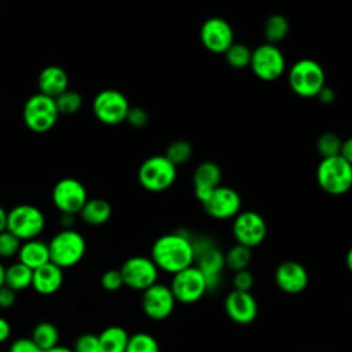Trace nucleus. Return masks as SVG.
<instances>
[{
	"label": "nucleus",
	"mask_w": 352,
	"mask_h": 352,
	"mask_svg": "<svg viewBox=\"0 0 352 352\" xmlns=\"http://www.w3.org/2000/svg\"><path fill=\"white\" fill-rule=\"evenodd\" d=\"M150 257L158 270L173 275L194 264L192 239L184 232L164 234L154 241Z\"/></svg>",
	"instance_id": "obj_1"
},
{
	"label": "nucleus",
	"mask_w": 352,
	"mask_h": 352,
	"mask_svg": "<svg viewBox=\"0 0 352 352\" xmlns=\"http://www.w3.org/2000/svg\"><path fill=\"white\" fill-rule=\"evenodd\" d=\"M50 261L55 265L72 268L77 265L87 250V242L84 236L73 228H62L48 242Z\"/></svg>",
	"instance_id": "obj_2"
},
{
	"label": "nucleus",
	"mask_w": 352,
	"mask_h": 352,
	"mask_svg": "<svg viewBox=\"0 0 352 352\" xmlns=\"http://www.w3.org/2000/svg\"><path fill=\"white\" fill-rule=\"evenodd\" d=\"M319 187L330 195H342L352 187V165L340 154L323 158L316 169Z\"/></svg>",
	"instance_id": "obj_3"
},
{
	"label": "nucleus",
	"mask_w": 352,
	"mask_h": 352,
	"mask_svg": "<svg viewBox=\"0 0 352 352\" xmlns=\"http://www.w3.org/2000/svg\"><path fill=\"white\" fill-rule=\"evenodd\" d=\"M323 67L314 59H298L289 70V85L301 98H316L326 85Z\"/></svg>",
	"instance_id": "obj_4"
},
{
	"label": "nucleus",
	"mask_w": 352,
	"mask_h": 352,
	"mask_svg": "<svg viewBox=\"0 0 352 352\" xmlns=\"http://www.w3.org/2000/svg\"><path fill=\"white\" fill-rule=\"evenodd\" d=\"M194 261L195 267L205 276L208 290H213L219 286L223 270L226 267L224 253L206 236L192 239Z\"/></svg>",
	"instance_id": "obj_5"
},
{
	"label": "nucleus",
	"mask_w": 352,
	"mask_h": 352,
	"mask_svg": "<svg viewBox=\"0 0 352 352\" xmlns=\"http://www.w3.org/2000/svg\"><path fill=\"white\" fill-rule=\"evenodd\" d=\"M59 116L55 99L40 92L32 95L22 110L25 125L36 133L51 131L56 125Z\"/></svg>",
	"instance_id": "obj_6"
},
{
	"label": "nucleus",
	"mask_w": 352,
	"mask_h": 352,
	"mask_svg": "<svg viewBox=\"0 0 352 352\" xmlns=\"http://www.w3.org/2000/svg\"><path fill=\"white\" fill-rule=\"evenodd\" d=\"M44 227L45 216L34 205L21 204L7 212V230L22 242L37 238Z\"/></svg>",
	"instance_id": "obj_7"
},
{
	"label": "nucleus",
	"mask_w": 352,
	"mask_h": 352,
	"mask_svg": "<svg viewBox=\"0 0 352 352\" xmlns=\"http://www.w3.org/2000/svg\"><path fill=\"white\" fill-rule=\"evenodd\" d=\"M176 179V166L165 155H153L144 160L138 170L140 186L151 192L168 190Z\"/></svg>",
	"instance_id": "obj_8"
},
{
	"label": "nucleus",
	"mask_w": 352,
	"mask_h": 352,
	"mask_svg": "<svg viewBox=\"0 0 352 352\" xmlns=\"http://www.w3.org/2000/svg\"><path fill=\"white\" fill-rule=\"evenodd\" d=\"M169 287L176 302L182 304H194L208 292L205 276L195 265H190L173 274Z\"/></svg>",
	"instance_id": "obj_9"
},
{
	"label": "nucleus",
	"mask_w": 352,
	"mask_h": 352,
	"mask_svg": "<svg viewBox=\"0 0 352 352\" xmlns=\"http://www.w3.org/2000/svg\"><path fill=\"white\" fill-rule=\"evenodd\" d=\"M249 66L260 80L274 81L283 74L286 60L278 45L264 43L252 51Z\"/></svg>",
	"instance_id": "obj_10"
},
{
	"label": "nucleus",
	"mask_w": 352,
	"mask_h": 352,
	"mask_svg": "<svg viewBox=\"0 0 352 352\" xmlns=\"http://www.w3.org/2000/svg\"><path fill=\"white\" fill-rule=\"evenodd\" d=\"M129 107L126 96L117 89H103L92 102L94 116L104 125H117L124 122Z\"/></svg>",
	"instance_id": "obj_11"
},
{
	"label": "nucleus",
	"mask_w": 352,
	"mask_h": 352,
	"mask_svg": "<svg viewBox=\"0 0 352 352\" xmlns=\"http://www.w3.org/2000/svg\"><path fill=\"white\" fill-rule=\"evenodd\" d=\"M158 271L151 257L146 256H132L126 258L120 268L124 286L138 292H143L157 283Z\"/></svg>",
	"instance_id": "obj_12"
},
{
	"label": "nucleus",
	"mask_w": 352,
	"mask_h": 352,
	"mask_svg": "<svg viewBox=\"0 0 352 352\" xmlns=\"http://www.w3.org/2000/svg\"><path fill=\"white\" fill-rule=\"evenodd\" d=\"M232 235L236 243L249 249L258 246L267 236V223L254 210L239 212L232 221Z\"/></svg>",
	"instance_id": "obj_13"
},
{
	"label": "nucleus",
	"mask_w": 352,
	"mask_h": 352,
	"mask_svg": "<svg viewBox=\"0 0 352 352\" xmlns=\"http://www.w3.org/2000/svg\"><path fill=\"white\" fill-rule=\"evenodd\" d=\"M87 201L84 184L74 177H63L52 188V202L60 213L77 214Z\"/></svg>",
	"instance_id": "obj_14"
},
{
	"label": "nucleus",
	"mask_w": 352,
	"mask_h": 352,
	"mask_svg": "<svg viewBox=\"0 0 352 352\" xmlns=\"http://www.w3.org/2000/svg\"><path fill=\"white\" fill-rule=\"evenodd\" d=\"M175 305L176 300L168 285L157 282L143 290L142 309L144 315L153 320H164L169 318Z\"/></svg>",
	"instance_id": "obj_15"
},
{
	"label": "nucleus",
	"mask_w": 352,
	"mask_h": 352,
	"mask_svg": "<svg viewBox=\"0 0 352 352\" xmlns=\"http://www.w3.org/2000/svg\"><path fill=\"white\" fill-rule=\"evenodd\" d=\"M241 205L242 201L239 194L227 186L216 187L202 202L204 210L217 220L234 219L241 212Z\"/></svg>",
	"instance_id": "obj_16"
},
{
	"label": "nucleus",
	"mask_w": 352,
	"mask_h": 352,
	"mask_svg": "<svg viewBox=\"0 0 352 352\" xmlns=\"http://www.w3.org/2000/svg\"><path fill=\"white\" fill-rule=\"evenodd\" d=\"M199 38L209 52L224 54L234 43V32L226 19L212 16L202 23L199 29Z\"/></svg>",
	"instance_id": "obj_17"
},
{
	"label": "nucleus",
	"mask_w": 352,
	"mask_h": 352,
	"mask_svg": "<svg viewBox=\"0 0 352 352\" xmlns=\"http://www.w3.org/2000/svg\"><path fill=\"white\" fill-rule=\"evenodd\" d=\"M224 309L227 316L236 324H249L258 314V305L254 296L250 292L234 289L224 300Z\"/></svg>",
	"instance_id": "obj_18"
},
{
	"label": "nucleus",
	"mask_w": 352,
	"mask_h": 352,
	"mask_svg": "<svg viewBox=\"0 0 352 352\" xmlns=\"http://www.w3.org/2000/svg\"><path fill=\"white\" fill-rule=\"evenodd\" d=\"M276 286L287 294H298L308 286V271L307 268L294 260L282 261L274 274Z\"/></svg>",
	"instance_id": "obj_19"
},
{
	"label": "nucleus",
	"mask_w": 352,
	"mask_h": 352,
	"mask_svg": "<svg viewBox=\"0 0 352 352\" xmlns=\"http://www.w3.org/2000/svg\"><path fill=\"white\" fill-rule=\"evenodd\" d=\"M221 182V170L217 164L212 161L201 162L192 175V184H194V194L195 198L202 204L210 192L220 186Z\"/></svg>",
	"instance_id": "obj_20"
},
{
	"label": "nucleus",
	"mask_w": 352,
	"mask_h": 352,
	"mask_svg": "<svg viewBox=\"0 0 352 352\" xmlns=\"http://www.w3.org/2000/svg\"><path fill=\"white\" fill-rule=\"evenodd\" d=\"M63 285V270L54 263H47L33 271L32 287L41 296L56 293Z\"/></svg>",
	"instance_id": "obj_21"
},
{
	"label": "nucleus",
	"mask_w": 352,
	"mask_h": 352,
	"mask_svg": "<svg viewBox=\"0 0 352 352\" xmlns=\"http://www.w3.org/2000/svg\"><path fill=\"white\" fill-rule=\"evenodd\" d=\"M37 82L40 94H44L54 99L66 89H69V76L65 69L56 65L44 67L38 74Z\"/></svg>",
	"instance_id": "obj_22"
},
{
	"label": "nucleus",
	"mask_w": 352,
	"mask_h": 352,
	"mask_svg": "<svg viewBox=\"0 0 352 352\" xmlns=\"http://www.w3.org/2000/svg\"><path fill=\"white\" fill-rule=\"evenodd\" d=\"M16 256L19 263L25 264L26 267L34 271L36 268L50 263L48 243L37 238L23 241Z\"/></svg>",
	"instance_id": "obj_23"
},
{
	"label": "nucleus",
	"mask_w": 352,
	"mask_h": 352,
	"mask_svg": "<svg viewBox=\"0 0 352 352\" xmlns=\"http://www.w3.org/2000/svg\"><path fill=\"white\" fill-rule=\"evenodd\" d=\"M78 214L89 226H102L111 217V205L103 198H91L84 204Z\"/></svg>",
	"instance_id": "obj_24"
},
{
	"label": "nucleus",
	"mask_w": 352,
	"mask_h": 352,
	"mask_svg": "<svg viewBox=\"0 0 352 352\" xmlns=\"http://www.w3.org/2000/svg\"><path fill=\"white\" fill-rule=\"evenodd\" d=\"M32 279H33V270H30L29 267H26L19 261H15L11 265L6 267L4 286L10 287L15 293L26 290L28 287H32Z\"/></svg>",
	"instance_id": "obj_25"
},
{
	"label": "nucleus",
	"mask_w": 352,
	"mask_h": 352,
	"mask_svg": "<svg viewBox=\"0 0 352 352\" xmlns=\"http://www.w3.org/2000/svg\"><path fill=\"white\" fill-rule=\"evenodd\" d=\"M98 338L102 352H125L129 334L121 326H109L98 334Z\"/></svg>",
	"instance_id": "obj_26"
},
{
	"label": "nucleus",
	"mask_w": 352,
	"mask_h": 352,
	"mask_svg": "<svg viewBox=\"0 0 352 352\" xmlns=\"http://www.w3.org/2000/svg\"><path fill=\"white\" fill-rule=\"evenodd\" d=\"M30 338L37 344L38 348L48 351L59 345V330L51 322H40L33 327Z\"/></svg>",
	"instance_id": "obj_27"
},
{
	"label": "nucleus",
	"mask_w": 352,
	"mask_h": 352,
	"mask_svg": "<svg viewBox=\"0 0 352 352\" xmlns=\"http://www.w3.org/2000/svg\"><path fill=\"white\" fill-rule=\"evenodd\" d=\"M264 37L270 44L280 43L289 33V21L282 14H274L264 22Z\"/></svg>",
	"instance_id": "obj_28"
},
{
	"label": "nucleus",
	"mask_w": 352,
	"mask_h": 352,
	"mask_svg": "<svg viewBox=\"0 0 352 352\" xmlns=\"http://www.w3.org/2000/svg\"><path fill=\"white\" fill-rule=\"evenodd\" d=\"M226 256V267L231 271L236 272L241 270H246L252 261V249L235 243L232 248L228 249Z\"/></svg>",
	"instance_id": "obj_29"
},
{
	"label": "nucleus",
	"mask_w": 352,
	"mask_h": 352,
	"mask_svg": "<svg viewBox=\"0 0 352 352\" xmlns=\"http://www.w3.org/2000/svg\"><path fill=\"white\" fill-rule=\"evenodd\" d=\"M226 62L234 69H243L250 65L252 51L248 45L242 43H232L230 48L224 52Z\"/></svg>",
	"instance_id": "obj_30"
},
{
	"label": "nucleus",
	"mask_w": 352,
	"mask_h": 352,
	"mask_svg": "<svg viewBox=\"0 0 352 352\" xmlns=\"http://www.w3.org/2000/svg\"><path fill=\"white\" fill-rule=\"evenodd\" d=\"M125 352H160V345L151 334L139 331L129 336Z\"/></svg>",
	"instance_id": "obj_31"
},
{
	"label": "nucleus",
	"mask_w": 352,
	"mask_h": 352,
	"mask_svg": "<svg viewBox=\"0 0 352 352\" xmlns=\"http://www.w3.org/2000/svg\"><path fill=\"white\" fill-rule=\"evenodd\" d=\"M55 103L58 107L59 114L63 116H72L77 113L82 106V96L77 91L66 89L60 95L55 98Z\"/></svg>",
	"instance_id": "obj_32"
},
{
	"label": "nucleus",
	"mask_w": 352,
	"mask_h": 352,
	"mask_svg": "<svg viewBox=\"0 0 352 352\" xmlns=\"http://www.w3.org/2000/svg\"><path fill=\"white\" fill-rule=\"evenodd\" d=\"M175 166L186 164L192 155V147L187 140H175L172 142L164 154Z\"/></svg>",
	"instance_id": "obj_33"
},
{
	"label": "nucleus",
	"mask_w": 352,
	"mask_h": 352,
	"mask_svg": "<svg viewBox=\"0 0 352 352\" xmlns=\"http://www.w3.org/2000/svg\"><path fill=\"white\" fill-rule=\"evenodd\" d=\"M341 144H342V140L334 132L322 133L316 142L318 151L323 158L338 155L341 151Z\"/></svg>",
	"instance_id": "obj_34"
},
{
	"label": "nucleus",
	"mask_w": 352,
	"mask_h": 352,
	"mask_svg": "<svg viewBox=\"0 0 352 352\" xmlns=\"http://www.w3.org/2000/svg\"><path fill=\"white\" fill-rule=\"evenodd\" d=\"M22 241L8 230L0 232V257L10 258L18 254Z\"/></svg>",
	"instance_id": "obj_35"
},
{
	"label": "nucleus",
	"mask_w": 352,
	"mask_h": 352,
	"mask_svg": "<svg viewBox=\"0 0 352 352\" xmlns=\"http://www.w3.org/2000/svg\"><path fill=\"white\" fill-rule=\"evenodd\" d=\"M73 352H102L99 338L96 334L84 333L80 334L73 344Z\"/></svg>",
	"instance_id": "obj_36"
},
{
	"label": "nucleus",
	"mask_w": 352,
	"mask_h": 352,
	"mask_svg": "<svg viewBox=\"0 0 352 352\" xmlns=\"http://www.w3.org/2000/svg\"><path fill=\"white\" fill-rule=\"evenodd\" d=\"M100 285L107 292H117L124 286L120 270H107L100 276Z\"/></svg>",
	"instance_id": "obj_37"
},
{
	"label": "nucleus",
	"mask_w": 352,
	"mask_h": 352,
	"mask_svg": "<svg viewBox=\"0 0 352 352\" xmlns=\"http://www.w3.org/2000/svg\"><path fill=\"white\" fill-rule=\"evenodd\" d=\"M253 285H254V276H253V274L248 268L234 272V276H232L234 290L250 292Z\"/></svg>",
	"instance_id": "obj_38"
},
{
	"label": "nucleus",
	"mask_w": 352,
	"mask_h": 352,
	"mask_svg": "<svg viewBox=\"0 0 352 352\" xmlns=\"http://www.w3.org/2000/svg\"><path fill=\"white\" fill-rule=\"evenodd\" d=\"M125 121L133 128H143L148 122V114L142 107H129Z\"/></svg>",
	"instance_id": "obj_39"
},
{
	"label": "nucleus",
	"mask_w": 352,
	"mask_h": 352,
	"mask_svg": "<svg viewBox=\"0 0 352 352\" xmlns=\"http://www.w3.org/2000/svg\"><path fill=\"white\" fill-rule=\"evenodd\" d=\"M8 352H44L30 337H21L11 342Z\"/></svg>",
	"instance_id": "obj_40"
},
{
	"label": "nucleus",
	"mask_w": 352,
	"mask_h": 352,
	"mask_svg": "<svg viewBox=\"0 0 352 352\" xmlns=\"http://www.w3.org/2000/svg\"><path fill=\"white\" fill-rule=\"evenodd\" d=\"M15 301H16L15 292L7 286H1L0 287V308H3V309L11 308L15 304Z\"/></svg>",
	"instance_id": "obj_41"
},
{
	"label": "nucleus",
	"mask_w": 352,
	"mask_h": 352,
	"mask_svg": "<svg viewBox=\"0 0 352 352\" xmlns=\"http://www.w3.org/2000/svg\"><path fill=\"white\" fill-rule=\"evenodd\" d=\"M316 98H318L322 103H324V104H330V103L336 99V92H334L330 87L324 85V87L319 91V94L316 95Z\"/></svg>",
	"instance_id": "obj_42"
},
{
	"label": "nucleus",
	"mask_w": 352,
	"mask_h": 352,
	"mask_svg": "<svg viewBox=\"0 0 352 352\" xmlns=\"http://www.w3.org/2000/svg\"><path fill=\"white\" fill-rule=\"evenodd\" d=\"M11 337V324L7 319L0 316V344L8 341Z\"/></svg>",
	"instance_id": "obj_43"
},
{
	"label": "nucleus",
	"mask_w": 352,
	"mask_h": 352,
	"mask_svg": "<svg viewBox=\"0 0 352 352\" xmlns=\"http://www.w3.org/2000/svg\"><path fill=\"white\" fill-rule=\"evenodd\" d=\"M340 155H341L342 158H345V160L352 165V136L342 142Z\"/></svg>",
	"instance_id": "obj_44"
},
{
	"label": "nucleus",
	"mask_w": 352,
	"mask_h": 352,
	"mask_svg": "<svg viewBox=\"0 0 352 352\" xmlns=\"http://www.w3.org/2000/svg\"><path fill=\"white\" fill-rule=\"evenodd\" d=\"M73 216H74V214L62 213V214H60V226H62L63 228H72V226H73Z\"/></svg>",
	"instance_id": "obj_45"
},
{
	"label": "nucleus",
	"mask_w": 352,
	"mask_h": 352,
	"mask_svg": "<svg viewBox=\"0 0 352 352\" xmlns=\"http://www.w3.org/2000/svg\"><path fill=\"white\" fill-rule=\"evenodd\" d=\"M6 230H7V212L0 205V232H3Z\"/></svg>",
	"instance_id": "obj_46"
},
{
	"label": "nucleus",
	"mask_w": 352,
	"mask_h": 352,
	"mask_svg": "<svg viewBox=\"0 0 352 352\" xmlns=\"http://www.w3.org/2000/svg\"><path fill=\"white\" fill-rule=\"evenodd\" d=\"M345 264H346V268L349 270V272H352V246L349 248V250L346 252V256H345Z\"/></svg>",
	"instance_id": "obj_47"
},
{
	"label": "nucleus",
	"mask_w": 352,
	"mask_h": 352,
	"mask_svg": "<svg viewBox=\"0 0 352 352\" xmlns=\"http://www.w3.org/2000/svg\"><path fill=\"white\" fill-rule=\"evenodd\" d=\"M44 352H73L72 348H67V346H63V345H56L48 351H44Z\"/></svg>",
	"instance_id": "obj_48"
},
{
	"label": "nucleus",
	"mask_w": 352,
	"mask_h": 352,
	"mask_svg": "<svg viewBox=\"0 0 352 352\" xmlns=\"http://www.w3.org/2000/svg\"><path fill=\"white\" fill-rule=\"evenodd\" d=\"M4 275H6V267L0 261V287L4 286Z\"/></svg>",
	"instance_id": "obj_49"
}]
</instances>
